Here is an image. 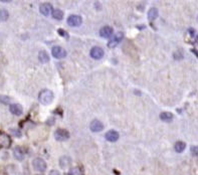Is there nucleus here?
<instances>
[{
  "label": "nucleus",
  "instance_id": "nucleus-17",
  "mask_svg": "<svg viewBox=\"0 0 198 175\" xmlns=\"http://www.w3.org/2000/svg\"><path fill=\"white\" fill-rule=\"evenodd\" d=\"M38 59H39L41 62H44V63L49 62V53H47L46 50H40L39 53H38Z\"/></svg>",
  "mask_w": 198,
  "mask_h": 175
},
{
  "label": "nucleus",
  "instance_id": "nucleus-28",
  "mask_svg": "<svg viewBox=\"0 0 198 175\" xmlns=\"http://www.w3.org/2000/svg\"><path fill=\"white\" fill-rule=\"evenodd\" d=\"M49 175H61V173L58 170H52L49 172Z\"/></svg>",
  "mask_w": 198,
  "mask_h": 175
},
{
  "label": "nucleus",
  "instance_id": "nucleus-29",
  "mask_svg": "<svg viewBox=\"0 0 198 175\" xmlns=\"http://www.w3.org/2000/svg\"><path fill=\"white\" fill-rule=\"evenodd\" d=\"M192 52H194L195 56H197V50L196 49H192Z\"/></svg>",
  "mask_w": 198,
  "mask_h": 175
},
{
  "label": "nucleus",
  "instance_id": "nucleus-24",
  "mask_svg": "<svg viewBox=\"0 0 198 175\" xmlns=\"http://www.w3.org/2000/svg\"><path fill=\"white\" fill-rule=\"evenodd\" d=\"M10 133H12V134L15 136V137H18V138L21 137V132L18 131V130H16V129H11L10 130Z\"/></svg>",
  "mask_w": 198,
  "mask_h": 175
},
{
  "label": "nucleus",
  "instance_id": "nucleus-11",
  "mask_svg": "<svg viewBox=\"0 0 198 175\" xmlns=\"http://www.w3.org/2000/svg\"><path fill=\"white\" fill-rule=\"evenodd\" d=\"M39 11L44 16H47V15H49V13L52 12V5L49 4V3H43L39 6Z\"/></svg>",
  "mask_w": 198,
  "mask_h": 175
},
{
  "label": "nucleus",
  "instance_id": "nucleus-1",
  "mask_svg": "<svg viewBox=\"0 0 198 175\" xmlns=\"http://www.w3.org/2000/svg\"><path fill=\"white\" fill-rule=\"evenodd\" d=\"M53 93L49 90H43L41 91L39 96H38V100L42 105H49L52 104L53 101Z\"/></svg>",
  "mask_w": 198,
  "mask_h": 175
},
{
  "label": "nucleus",
  "instance_id": "nucleus-22",
  "mask_svg": "<svg viewBox=\"0 0 198 175\" xmlns=\"http://www.w3.org/2000/svg\"><path fill=\"white\" fill-rule=\"evenodd\" d=\"M68 175H83V172L80 170V168L74 167V168H71V170L68 171Z\"/></svg>",
  "mask_w": 198,
  "mask_h": 175
},
{
  "label": "nucleus",
  "instance_id": "nucleus-18",
  "mask_svg": "<svg viewBox=\"0 0 198 175\" xmlns=\"http://www.w3.org/2000/svg\"><path fill=\"white\" fill-rule=\"evenodd\" d=\"M71 163V160L70 157H67V156H64L59 159V165H61V168H65L68 166H70Z\"/></svg>",
  "mask_w": 198,
  "mask_h": 175
},
{
  "label": "nucleus",
  "instance_id": "nucleus-2",
  "mask_svg": "<svg viewBox=\"0 0 198 175\" xmlns=\"http://www.w3.org/2000/svg\"><path fill=\"white\" fill-rule=\"evenodd\" d=\"M32 166H33L34 170L38 172H44L46 170V163L41 158H35L32 161Z\"/></svg>",
  "mask_w": 198,
  "mask_h": 175
},
{
  "label": "nucleus",
  "instance_id": "nucleus-10",
  "mask_svg": "<svg viewBox=\"0 0 198 175\" xmlns=\"http://www.w3.org/2000/svg\"><path fill=\"white\" fill-rule=\"evenodd\" d=\"M105 138L109 142H116L119 139V133L115 131V130H110V131H108L107 134L105 135Z\"/></svg>",
  "mask_w": 198,
  "mask_h": 175
},
{
  "label": "nucleus",
  "instance_id": "nucleus-8",
  "mask_svg": "<svg viewBox=\"0 0 198 175\" xmlns=\"http://www.w3.org/2000/svg\"><path fill=\"white\" fill-rule=\"evenodd\" d=\"M90 128H91V130L93 132H101V131H103L104 125H103V123H102L101 121L94 120V121H92L91 125H90Z\"/></svg>",
  "mask_w": 198,
  "mask_h": 175
},
{
  "label": "nucleus",
  "instance_id": "nucleus-16",
  "mask_svg": "<svg viewBox=\"0 0 198 175\" xmlns=\"http://www.w3.org/2000/svg\"><path fill=\"white\" fill-rule=\"evenodd\" d=\"M158 15H159V13H158V9L157 8H151L150 10L148 11V19H149V21H153V20H155L156 18L158 17Z\"/></svg>",
  "mask_w": 198,
  "mask_h": 175
},
{
  "label": "nucleus",
  "instance_id": "nucleus-13",
  "mask_svg": "<svg viewBox=\"0 0 198 175\" xmlns=\"http://www.w3.org/2000/svg\"><path fill=\"white\" fill-rule=\"evenodd\" d=\"M113 34V28L111 26H104L100 30V35L103 38H109Z\"/></svg>",
  "mask_w": 198,
  "mask_h": 175
},
{
  "label": "nucleus",
  "instance_id": "nucleus-12",
  "mask_svg": "<svg viewBox=\"0 0 198 175\" xmlns=\"http://www.w3.org/2000/svg\"><path fill=\"white\" fill-rule=\"evenodd\" d=\"M9 110H10L11 113H12L13 115H15V116H21L22 113H23V108L21 107V105H19V104L10 105Z\"/></svg>",
  "mask_w": 198,
  "mask_h": 175
},
{
  "label": "nucleus",
  "instance_id": "nucleus-5",
  "mask_svg": "<svg viewBox=\"0 0 198 175\" xmlns=\"http://www.w3.org/2000/svg\"><path fill=\"white\" fill-rule=\"evenodd\" d=\"M82 22H83V19L79 15H71V16L68 18V24L71 27L80 26V24H82Z\"/></svg>",
  "mask_w": 198,
  "mask_h": 175
},
{
  "label": "nucleus",
  "instance_id": "nucleus-23",
  "mask_svg": "<svg viewBox=\"0 0 198 175\" xmlns=\"http://www.w3.org/2000/svg\"><path fill=\"white\" fill-rule=\"evenodd\" d=\"M58 33L59 35H61L62 37H64V38H67V39H68V33L65 31V30H64L62 28H59L58 30Z\"/></svg>",
  "mask_w": 198,
  "mask_h": 175
},
{
  "label": "nucleus",
  "instance_id": "nucleus-9",
  "mask_svg": "<svg viewBox=\"0 0 198 175\" xmlns=\"http://www.w3.org/2000/svg\"><path fill=\"white\" fill-rule=\"evenodd\" d=\"M11 145V139L7 134H0V146L9 148Z\"/></svg>",
  "mask_w": 198,
  "mask_h": 175
},
{
  "label": "nucleus",
  "instance_id": "nucleus-6",
  "mask_svg": "<svg viewBox=\"0 0 198 175\" xmlns=\"http://www.w3.org/2000/svg\"><path fill=\"white\" fill-rule=\"evenodd\" d=\"M123 37H124V34H123L122 32L116 33V34L114 35V37L109 41V43H108V46H109L110 48H113V47L117 46V45H118L120 42L123 40Z\"/></svg>",
  "mask_w": 198,
  "mask_h": 175
},
{
  "label": "nucleus",
  "instance_id": "nucleus-7",
  "mask_svg": "<svg viewBox=\"0 0 198 175\" xmlns=\"http://www.w3.org/2000/svg\"><path fill=\"white\" fill-rule=\"evenodd\" d=\"M91 56L94 59H101L104 56V50L100 46H95L91 49Z\"/></svg>",
  "mask_w": 198,
  "mask_h": 175
},
{
  "label": "nucleus",
  "instance_id": "nucleus-15",
  "mask_svg": "<svg viewBox=\"0 0 198 175\" xmlns=\"http://www.w3.org/2000/svg\"><path fill=\"white\" fill-rule=\"evenodd\" d=\"M173 118H174L173 114L169 113V112H163V113L160 114V119L163 121V122L169 123L173 120Z\"/></svg>",
  "mask_w": 198,
  "mask_h": 175
},
{
  "label": "nucleus",
  "instance_id": "nucleus-19",
  "mask_svg": "<svg viewBox=\"0 0 198 175\" xmlns=\"http://www.w3.org/2000/svg\"><path fill=\"white\" fill-rule=\"evenodd\" d=\"M52 17L56 20H61L64 18V12H62L61 9H55L52 12Z\"/></svg>",
  "mask_w": 198,
  "mask_h": 175
},
{
  "label": "nucleus",
  "instance_id": "nucleus-21",
  "mask_svg": "<svg viewBox=\"0 0 198 175\" xmlns=\"http://www.w3.org/2000/svg\"><path fill=\"white\" fill-rule=\"evenodd\" d=\"M9 17V13L6 9H1L0 10V21H6Z\"/></svg>",
  "mask_w": 198,
  "mask_h": 175
},
{
  "label": "nucleus",
  "instance_id": "nucleus-4",
  "mask_svg": "<svg viewBox=\"0 0 198 175\" xmlns=\"http://www.w3.org/2000/svg\"><path fill=\"white\" fill-rule=\"evenodd\" d=\"M52 54L55 59H64L67 56V50L61 46H53L52 49Z\"/></svg>",
  "mask_w": 198,
  "mask_h": 175
},
{
  "label": "nucleus",
  "instance_id": "nucleus-14",
  "mask_svg": "<svg viewBox=\"0 0 198 175\" xmlns=\"http://www.w3.org/2000/svg\"><path fill=\"white\" fill-rule=\"evenodd\" d=\"M13 156L15 157L17 160H23L24 158V152H23V150L21 149L20 147H15L13 150Z\"/></svg>",
  "mask_w": 198,
  "mask_h": 175
},
{
  "label": "nucleus",
  "instance_id": "nucleus-3",
  "mask_svg": "<svg viewBox=\"0 0 198 175\" xmlns=\"http://www.w3.org/2000/svg\"><path fill=\"white\" fill-rule=\"evenodd\" d=\"M55 138L58 141H61V142L65 141L70 138V133L64 129H58L55 132Z\"/></svg>",
  "mask_w": 198,
  "mask_h": 175
},
{
  "label": "nucleus",
  "instance_id": "nucleus-25",
  "mask_svg": "<svg viewBox=\"0 0 198 175\" xmlns=\"http://www.w3.org/2000/svg\"><path fill=\"white\" fill-rule=\"evenodd\" d=\"M197 146H192L191 147V153H192V155H193L194 157H196L197 156Z\"/></svg>",
  "mask_w": 198,
  "mask_h": 175
},
{
  "label": "nucleus",
  "instance_id": "nucleus-27",
  "mask_svg": "<svg viewBox=\"0 0 198 175\" xmlns=\"http://www.w3.org/2000/svg\"><path fill=\"white\" fill-rule=\"evenodd\" d=\"M0 100H1V101H2V100H3V101H4V102H3L4 104H7V103L10 101L9 98H6V97H1V98H0Z\"/></svg>",
  "mask_w": 198,
  "mask_h": 175
},
{
  "label": "nucleus",
  "instance_id": "nucleus-26",
  "mask_svg": "<svg viewBox=\"0 0 198 175\" xmlns=\"http://www.w3.org/2000/svg\"><path fill=\"white\" fill-rule=\"evenodd\" d=\"M174 59H183L182 53H180V52H179V56H178V54H177V53L175 52V53H174Z\"/></svg>",
  "mask_w": 198,
  "mask_h": 175
},
{
  "label": "nucleus",
  "instance_id": "nucleus-20",
  "mask_svg": "<svg viewBox=\"0 0 198 175\" xmlns=\"http://www.w3.org/2000/svg\"><path fill=\"white\" fill-rule=\"evenodd\" d=\"M185 147H186V144L184 143V142H183V141H178L175 144V151H176V152H178V153H181V152L184 151Z\"/></svg>",
  "mask_w": 198,
  "mask_h": 175
}]
</instances>
